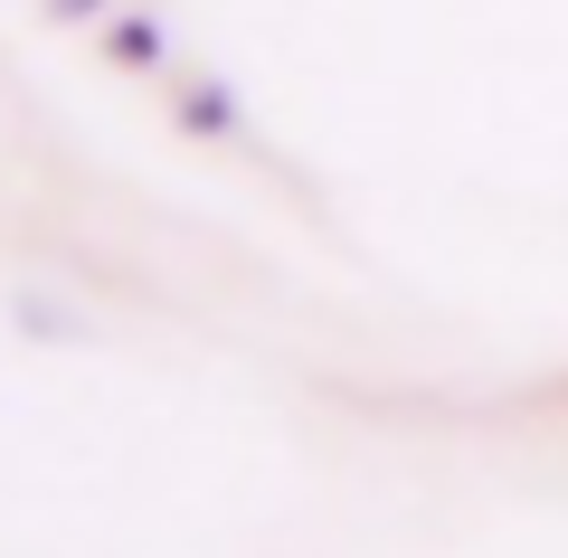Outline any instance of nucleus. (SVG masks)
I'll return each mask as SVG.
<instances>
[{
  "label": "nucleus",
  "mask_w": 568,
  "mask_h": 558,
  "mask_svg": "<svg viewBox=\"0 0 568 558\" xmlns=\"http://www.w3.org/2000/svg\"><path fill=\"white\" fill-rule=\"evenodd\" d=\"M181 123H200V133H227V123H237V104H227L219 85H200V95H181Z\"/></svg>",
  "instance_id": "1"
},
{
  "label": "nucleus",
  "mask_w": 568,
  "mask_h": 558,
  "mask_svg": "<svg viewBox=\"0 0 568 558\" xmlns=\"http://www.w3.org/2000/svg\"><path fill=\"white\" fill-rule=\"evenodd\" d=\"M114 48H123V67H152V58H162V39H152V20H123V29H114Z\"/></svg>",
  "instance_id": "2"
}]
</instances>
